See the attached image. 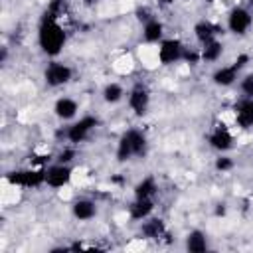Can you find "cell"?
Returning <instances> with one entry per match:
<instances>
[{
    "mask_svg": "<svg viewBox=\"0 0 253 253\" xmlns=\"http://www.w3.org/2000/svg\"><path fill=\"white\" fill-rule=\"evenodd\" d=\"M161 34H163V28H161V24H158V22H148V24H146L145 38H146L148 42L158 40V38H161Z\"/></svg>",
    "mask_w": 253,
    "mask_h": 253,
    "instance_id": "cell-18",
    "label": "cell"
},
{
    "mask_svg": "<svg viewBox=\"0 0 253 253\" xmlns=\"http://www.w3.org/2000/svg\"><path fill=\"white\" fill-rule=\"evenodd\" d=\"M126 139H129V143H131V146H133V154H141V152L145 150V139H143L141 133L129 131V133H126Z\"/></svg>",
    "mask_w": 253,
    "mask_h": 253,
    "instance_id": "cell-16",
    "label": "cell"
},
{
    "mask_svg": "<svg viewBox=\"0 0 253 253\" xmlns=\"http://www.w3.org/2000/svg\"><path fill=\"white\" fill-rule=\"evenodd\" d=\"M216 212H217V216H221V214H224V212H226V208H224V206H219V208H217Z\"/></svg>",
    "mask_w": 253,
    "mask_h": 253,
    "instance_id": "cell-29",
    "label": "cell"
},
{
    "mask_svg": "<svg viewBox=\"0 0 253 253\" xmlns=\"http://www.w3.org/2000/svg\"><path fill=\"white\" fill-rule=\"evenodd\" d=\"M91 126H95V119L93 117H85L83 121H79L77 125H73L72 126V131H70V139L73 141V143H79L87 133H89V129Z\"/></svg>",
    "mask_w": 253,
    "mask_h": 253,
    "instance_id": "cell-5",
    "label": "cell"
},
{
    "mask_svg": "<svg viewBox=\"0 0 253 253\" xmlns=\"http://www.w3.org/2000/svg\"><path fill=\"white\" fill-rule=\"evenodd\" d=\"M73 212H75V216L79 219H89L95 214V206L91 202H77L75 208H73Z\"/></svg>",
    "mask_w": 253,
    "mask_h": 253,
    "instance_id": "cell-15",
    "label": "cell"
},
{
    "mask_svg": "<svg viewBox=\"0 0 253 253\" xmlns=\"http://www.w3.org/2000/svg\"><path fill=\"white\" fill-rule=\"evenodd\" d=\"M146 103H148L146 91H145V89H135L133 95H131V105H133V109H135L139 115H143L145 109H146Z\"/></svg>",
    "mask_w": 253,
    "mask_h": 253,
    "instance_id": "cell-9",
    "label": "cell"
},
{
    "mask_svg": "<svg viewBox=\"0 0 253 253\" xmlns=\"http://www.w3.org/2000/svg\"><path fill=\"white\" fill-rule=\"evenodd\" d=\"M237 70H239L237 66H232V68H226V70L217 72V73L214 75L216 83H219V85H230V83L235 79V72H237Z\"/></svg>",
    "mask_w": 253,
    "mask_h": 253,
    "instance_id": "cell-12",
    "label": "cell"
},
{
    "mask_svg": "<svg viewBox=\"0 0 253 253\" xmlns=\"http://www.w3.org/2000/svg\"><path fill=\"white\" fill-rule=\"evenodd\" d=\"M121 87L119 85H109L107 89H105V99L107 101H117L119 97H121Z\"/></svg>",
    "mask_w": 253,
    "mask_h": 253,
    "instance_id": "cell-23",
    "label": "cell"
},
{
    "mask_svg": "<svg viewBox=\"0 0 253 253\" xmlns=\"http://www.w3.org/2000/svg\"><path fill=\"white\" fill-rule=\"evenodd\" d=\"M63 40H66V34L63 30L50 18H46L44 26H42V32H40V42H42V48L48 52V54H57L63 46Z\"/></svg>",
    "mask_w": 253,
    "mask_h": 253,
    "instance_id": "cell-1",
    "label": "cell"
},
{
    "mask_svg": "<svg viewBox=\"0 0 253 253\" xmlns=\"http://www.w3.org/2000/svg\"><path fill=\"white\" fill-rule=\"evenodd\" d=\"M139 18H141V20H146V18H148V12H146V10H139Z\"/></svg>",
    "mask_w": 253,
    "mask_h": 253,
    "instance_id": "cell-28",
    "label": "cell"
},
{
    "mask_svg": "<svg viewBox=\"0 0 253 253\" xmlns=\"http://www.w3.org/2000/svg\"><path fill=\"white\" fill-rule=\"evenodd\" d=\"M249 24H251V16L245 10L237 8V10L232 12V16H230V28L235 32V34H243V32L249 28Z\"/></svg>",
    "mask_w": 253,
    "mask_h": 253,
    "instance_id": "cell-3",
    "label": "cell"
},
{
    "mask_svg": "<svg viewBox=\"0 0 253 253\" xmlns=\"http://www.w3.org/2000/svg\"><path fill=\"white\" fill-rule=\"evenodd\" d=\"M152 210V202L148 200V198H139V202L133 206V217H137V219H141V217H145L148 212Z\"/></svg>",
    "mask_w": 253,
    "mask_h": 253,
    "instance_id": "cell-13",
    "label": "cell"
},
{
    "mask_svg": "<svg viewBox=\"0 0 253 253\" xmlns=\"http://www.w3.org/2000/svg\"><path fill=\"white\" fill-rule=\"evenodd\" d=\"M184 57H186L188 61H192V63H196V61H198V55H196L194 52H184Z\"/></svg>",
    "mask_w": 253,
    "mask_h": 253,
    "instance_id": "cell-26",
    "label": "cell"
},
{
    "mask_svg": "<svg viewBox=\"0 0 253 253\" xmlns=\"http://www.w3.org/2000/svg\"><path fill=\"white\" fill-rule=\"evenodd\" d=\"M219 54H221V46H219L217 42L206 44V50H204V57H206V59H216Z\"/></svg>",
    "mask_w": 253,
    "mask_h": 253,
    "instance_id": "cell-22",
    "label": "cell"
},
{
    "mask_svg": "<svg viewBox=\"0 0 253 253\" xmlns=\"http://www.w3.org/2000/svg\"><path fill=\"white\" fill-rule=\"evenodd\" d=\"M55 111H57L59 117L70 119V117H73V113L77 111V105H75V101H72V99H59L57 105H55Z\"/></svg>",
    "mask_w": 253,
    "mask_h": 253,
    "instance_id": "cell-11",
    "label": "cell"
},
{
    "mask_svg": "<svg viewBox=\"0 0 253 253\" xmlns=\"http://www.w3.org/2000/svg\"><path fill=\"white\" fill-rule=\"evenodd\" d=\"M72 72L68 68L63 66H57V63H54V66H50V70L46 72V79L50 85H59V83H66L70 79Z\"/></svg>",
    "mask_w": 253,
    "mask_h": 253,
    "instance_id": "cell-4",
    "label": "cell"
},
{
    "mask_svg": "<svg viewBox=\"0 0 253 253\" xmlns=\"http://www.w3.org/2000/svg\"><path fill=\"white\" fill-rule=\"evenodd\" d=\"M217 168H219V170L232 168V161H230V158H219V161H217Z\"/></svg>",
    "mask_w": 253,
    "mask_h": 253,
    "instance_id": "cell-25",
    "label": "cell"
},
{
    "mask_svg": "<svg viewBox=\"0 0 253 253\" xmlns=\"http://www.w3.org/2000/svg\"><path fill=\"white\" fill-rule=\"evenodd\" d=\"M180 55H182V48H180L178 42L168 40V42L163 44V48H161V59H163L164 63H170V61H174V59H178Z\"/></svg>",
    "mask_w": 253,
    "mask_h": 253,
    "instance_id": "cell-6",
    "label": "cell"
},
{
    "mask_svg": "<svg viewBox=\"0 0 253 253\" xmlns=\"http://www.w3.org/2000/svg\"><path fill=\"white\" fill-rule=\"evenodd\" d=\"M44 172H14L8 176L12 184H22V186H38L44 180Z\"/></svg>",
    "mask_w": 253,
    "mask_h": 253,
    "instance_id": "cell-2",
    "label": "cell"
},
{
    "mask_svg": "<svg viewBox=\"0 0 253 253\" xmlns=\"http://www.w3.org/2000/svg\"><path fill=\"white\" fill-rule=\"evenodd\" d=\"M196 34H198V38H200L204 44H210V42H214L216 28L210 26V24H198V26H196Z\"/></svg>",
    "mask_w": 253,
    "mask_h": 253,
    "instance_id": "cell-14",
    "label": "cell"
},
{
    "mask_svg": "<svg viewBox=\"0 0 253 253\" xmlns=\"http://www.w3.org/2000/svg\"><path fill=\"white\" fill-rule=\"evenodd\" d=\"M237 121L241 126H251L253 125V101H245L237 109Z\"/></svg>",
    "mask_w": 253,
    "mask_h": 253,
    "instance_id": "cell-8",
    "label": "cell"
},
{
    "mask_svg": "<svg viewBox=\"0 0 253 253\" xmlns=\"http://www.w3.org/2000/svg\"><path fill=\"white\" fill-rule=\"evenodd\" d=\"M210 143L216 146V148H230L232 146V135L226 131V129H217L214 135H212V139H210Z\"/></svg>",
    "mask_w": 253,
    "mask_h": 253,
    "instance_id": "cell-10",
    "label": "cell"
},
{
    "mask_svg": "<svg viewBox=\"0 0 253 253\" xmlns=\"http://www.w3.org/2000/svg\"><path fill=\"white\" fill-rule=\"evenodd\" d=\"M72 156H73V150H66V152L61 154V158H59V161H61V163H68Z\"/></svg>",
    "mask_w": 253,
    "mask_h": 253,
    "instance_id": "cell-27",
    "label": "cell"
},
{
    "mask_svg": "<svg viewBox=\"0 0 253 253\" xmlns=\"http://www.w3.org/2000/svg\"><path fill=\"white\" fill-rule=\"evenodd\" d=\"M251 2H253V0H251Z\"/></svg>",
    "mask_w": 253,
    "mask_h": 253,
    "instance_id": "cell-31",
    "label": "cell"
},
{
    "mask_svg": "<svg viewBox=\"0 0 253 253\" xmlns=\"http://www.w3.org/2000/svg\"><path fill=\"white\" fill-rule=\"evenodd\" d=\"M243 91L247 95H253V75H249L245 81H243Z\"/></svg>",
    "mask_w": 253,
    "mask_h": 253,
    "instance_id": "cell-24",
    "label": "cell"
},
{
    "mask_svg": "<svg viewBox=\"0 0 253 253\" xmlns=\"http://www.w3.org/2000/svg\"><path fill=\"white\" fill-rule=\"evenodd\" d=\"M145 235H148V237H158L163 234V221H158V219H154V221H150L148 226H145Z\"/></svg>",
    "mask_w": 253,
    "mask_h": 253,
    "instance_id": "cell-20",
    "label": "cell"
},
{
    "mask_svg": "<svg viewBox=\"0 0 253 253\" xmlns=\"http://www.w3.org/2000/svg\"><path fill=\"white\" fill-rule=\"evenodd\" d=\"M119 161H126L131 154H133V146H131V143H129V139H126V135L123 137V141H121V146H119Z\"/></svg>",
    "mask_w": 253,
    "mask_h": 253,
    "instance_id": "cell-21",
    "label": "cell"
},
{
    "mask_svg": "<svg viewBox=\"0 0 253 253\" xmlns=\"http://www.w3.org/2000/svg\"><path fill=\"white\" fill-rule=\"evenodd\" d=\"M188 249H190V251H194V253H202V251H206L204 235L198 234V232L190 235V239H188Z\"/></svg>",
    "mask_w": 253,
    "mask_h": 253,
    "instance_id": "cell-17",
    "label": "cell"
},
{
    "mask_svg": "<svg viewBox=\"0 0 253 253\" xmlns=\"http://www.w3.org/2000/svg\"><path fill=\"white\" fill-rule=\"evenodd\" d=\"M163 2H164V4H170V2H174V0H163Z\"/></svg>",
    "mask_w": 253,
    "mask_h": 253,
    "instance_id": "cell-30",
    "label": "cell"
},
{
    "mask_svg": "<svg viewBox=\"0 0 253 253\" xmlns=\"http://www.w3.org/2000/svg\"><path fill=\"white\" fill-rule=\"evenodd\" d=\"M152 192H154V182L150 178L137 186V198H148Z\"/></svg>",
    "mask_w": 253,
    "mask_h": 253,
    "instance_id": "cell-19",
    "label": "cell"
},
{
    "mask_svg": "<svg viewBox=\"0 0 253 253\" xmlns=\"http://www.w3.org/2000/svg\"><path fill=\"white\" fill-rule=\"evenodd\" d=\"M46 180H48V184L50 186H63L68 180H70V170L68 168H63V166H55V168H52L48 174H46Z\"/></svg>",
    "mask_w": 253,
    "mask_h": 253,
    "instance_id": "cell-7",
    "label": "cell"
}]
</instances>
